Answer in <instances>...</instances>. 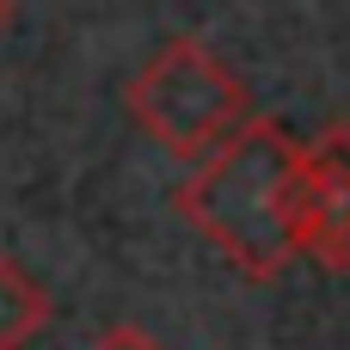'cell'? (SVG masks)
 <instances>
[{"instance_id":"7a4b0ae2","label":"cell","mask_w":350,"mask_h":350,"mask_svg":"<svg viewBox=\"0 0 350 350\" xmlns=\"http://www.w3.org/2000/svg\"><path fill=\"white\" fill-rule=\"evenodd\" d=\"M123 105L148 142H160L172 160H191V166L252 117L246 80L197 37H172L148 68H135L123 86Z\"/></svg>"},{"instance_id":"8992f818","label":"cell","mask_w":350,"mask_h":350,"mask_svg":"<svg viewBox=\"0 0 350 350\" xmlns=\"http://www.w3.org/2000/svg\"><path fill=\"white\" fill-rule=\"evenodd\" d=\"M6 25H12V0H0V31H6Z\"/></svg>"},{"instance_id":"5b68a950","label":"cell","mask_w":350,"mask_h":350,"mask_svg":"<svg viewBox=\"0 0 350 350\" xmlns=\"http://www.w3.org/2000/svg\"><path fill=\"white\" fill-rule=\"evenodd\" d=\"M92 350H160V345H154L142 326H111V332H105V338H98Z\"/></svg>"},{"instance_id":"3957f363","label":"cell","mask_w":350,"mask_h":350,"mask_svg":"<svg viewBox=\"0 0 350 350\" xmlns=\"http://www.w3.org/2000/svg\"><path fill=\"white\" fill-rule=\"evenodd\" d=\"M301 252L350 271V123H326L301 154Z\"/></svg>"},{"instance_id":"6da1fadb","label":"cell","mask_w":350,"mask_h":350,"mask_svg":"<svg viewBox=\"0 0 350 350\" xmlns=\"http://www.w3.org/2000/svg\"><path fill=\"white\" fill-rule=\"evenodd\" d=\"M301 154L277 117H246L172 191V209L246 277L271 283L301 252Z\"/></svg>"},{"instance_id":"277c9868","label":"cell","mask_w":350,"mask_h":350,"mask_svg":"<svg viewBox=\"0 0 350 350\" xmlns=\"http://www.w3.org/2000/svg\"><path fill=\"white\" fill-rule=\"evenodd\" d=\"M43 326H49V289L12 252H0V350H31Z\"/></svg>"}]
</instances>
